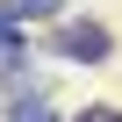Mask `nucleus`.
Instances as JSON below:
<instances>
[{"label": "nucleus", "instance_id": "1", "mask_svg": "<svg viewBox=\"0 0 122 122\" xmlns=\"http://www.w3.org/2000/svg\"><path fill=\"white\" fill-rule=\"evenodd\" d=\"M50 57H65V65H108L115 57V36L108 22H86V15H65V22H50Z\"/></svg>", "mask_w": 122, "mask_h": 122}, {"label": "nucleus", "instance_id": "2", "mask_svg": "<svg viewBox=\"0 0 122 122\" xmlns=\"http://www.w3.org/2000/svg\"><path fill=\"white\" fill-rule=\"evenodd\" d=\"M0 15H7V22H65V0H0Z\"/></svg>", "mask_w": 122, "mask_h": 122}, {"label": "nucleus", "instance_id": "3", "mask_svg": "<svg viewBox=\"0 0 122 122\" xmlns=\"http://www.w3.org/2000/svg\"><path fill=\"white\" fill-rule=\"evenodd\" d=\"M22 57H29V29L0 15V65H22Z\"/></svg>", "mask_w": 122, "mask_h": 122}, {"label": "nucleus", "instance_id": "4", "mask_svg": "<svg viewBox=\"0 0 122 122\" xmlns=\"http://www.w3.org/2000/svg\"><path fill=\"white\" fill-rule=\"evenodd\" d=\"M7 122H57V108L43 93H29V101H7Z\"/></svg>", "mask_w": 122, "mask_h": 122}, {"label": "nucleus", "instance_id": "5", "mask_svg": "<svg viewBox=\"0 0 122 122\" xmlns=\"http://www.w3.org/2000/svg\"><path fill=\"white\" fill-rule=\"evenodd\" d=\"M72 122H122V108H108V101H101V108H79Z\"/></svg>", "mask_w": 122, "mask_h": 122}]
</instances>
